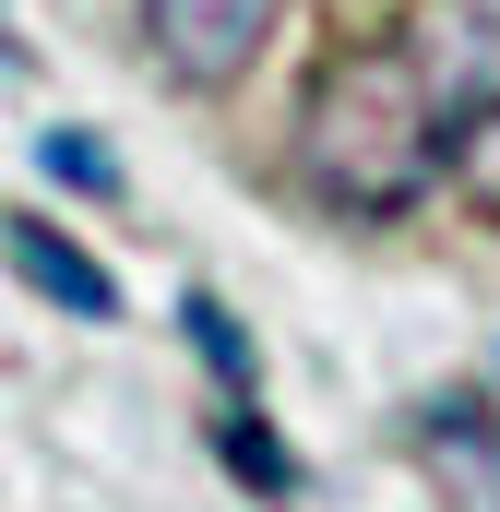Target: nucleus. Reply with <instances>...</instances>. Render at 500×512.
Wrapping results in <instances>:
<instances>
[{"label": "nucleus", "mask_w": 500, "mask_h": 512, "mask_svg": "<svg viewBox=\"0 0 500 512\" xmlns=\"http://www.w3.org/2000/svg\"><path fill=\"white\" fill-rule=\"evenodd\" d=\"M179 334H191V346H203V370L250 405V346H239V322H227V298H179Z\"/></svg>", "instance_id": "0eeeda50"}, {"label": "nucleus", "mask_w": 500, "mask_h": 512, "mask_svg": "<svg viewBox=\"0 0 500 512\" xmlns=\"http://www.w3.org/2000/svg\"><path fill=\"white\" fill-rule=\"evenodd\" d=\"M453 155V120L417 72V48H334L310 108H298V167L334 215H405Z\"/></svg>", "instance_id": "f257e3e1"}, {"label": "nucleus", "mask_w": 500, "mask_h": 512, "mask_svg": "<svg viewBox=\"0 0 500 512\" xmlns=\"http://www.w3.org/2000/svg\"><path fill=\"white\" fill-rule=\"evenodd\" d=\"M215 441H227V465H239L250 489H274V501L298 489V465H286V441H274V429H262L250 405H227V417H215Z\"/></svg>", "instance_id": "423d86ee"}, {"label": "nucleus", "mask_w": 500, "mask_h": 512, "mask_svg": "<svg viewBox=\"0 0 500 512\" xmlns=\"http://www.w3.org/2000/svg\"><path fill=\"white\" fill-rule=\"evenodd\" d=\"M453 179H465V203H477V215L500 227V96L453 120Z\"/></svg>", "instance_id": "39448f33"}, {"label": "nucleus", "mask_w": 500, "mask_h": 512, "mask_svg": "<svg viewBox=\"0 0 500 512\" xmlns=\"http://www.w3.org/2000/svg\"><path fill=\"white\" fill-rule=\"evenodd\" d=\"M417 465L453 489L465 512H500V417L477 393H441V405H417Z\"/></svg>", "instance_id": "7ed1b4c3"}, {"label": "nucleus", "mask_w": 500, "mask_h": 512, "mask_svg": "<svg viewBox=\"0 0 500 512\" xmlns=\"http://www.w3.org/2000/svg\"><path fill=\"white\" fill-rule=\"evenodd\" d=\"M465 12H477V24H489V36H500V0H465Z\"/></svg>", "instance_id": "1a4fd4ad"}, {"label": "nucleus", "mask_w": 500, "mask_h": 512, "mask_svg": "<svg viewBox=\"0 0 500 512\" xmlns=\"http://www.w3.org/2000/svg\"><path fill=\"white\" fill-rule=\"evenodd\" d=\"M262 24H274V0H143V36H155V60H167L191 96L239 84L250 48H262Z\"/></svg>", "instance_id": "f03ea898"}, {"label": "nucleus", "mask_w": 500, "mask_h": 512, "mask_svg": "<svg viewBox=\"0 0 500 512\" xmlns=\"http://www.w3.org/2000/svg\"><path fill=\"white\" fill-rule=\"evenodd\" d=\"M0 251H12V274H24L36 298H60L72 322H120V286H108V262H96V251H72L60 227L12 215V227H0Z\"/></svg>", "instance_id": "20e7f679"}, {"label": "nucleus", "mask_w": 500, "mask_h": 512, "mask_svg": "<svg viewBox=\"0 0 500 512\" xmlns=\"http://www.w3.org/2000/svg\"><path fill=\"white\" fill-rule=\"evenodd\" d=\"M36 167H48V179H72V191H120V155H108L96 131H48V143H36Z\"/></svg>", "instance_id": "6e6552de"}, {"label": "nucleus", "mask_w": 500, "mask_h": 512, "mask_svg": "<svg viewBox=\"0 0 500 512\" xmlns=\"http://www.w3.org/2000/svg\"><path fill=\"white\" fill-rule=\"evenodd\" d=\"M12 60H24V48H12V36H0V72H12Z\"/></svg>", "instance_id": "9d476101"}]
</instances>
